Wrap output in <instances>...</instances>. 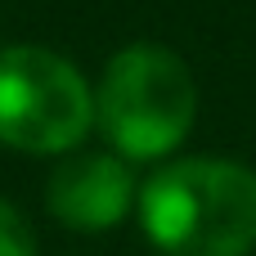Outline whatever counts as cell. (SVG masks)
<instances>
[{
  "label": "cell",
  "instance_id": "6da1fadb",
  "mask_svg": "<svg viewBox=\"0 0 256 256\" xmlns=\"http://www.w3.org/2000/svg\"><path fill=\"white\" fill-rule=\"evenodd\" d=\"M140 220L166 256H248L256 248V171L230 158H180L140 189Z\"/></svg>",
  "mask_w": 256,
  "mask_h": 256
},
{
  "label": "cell",
  "instance_id": "7a4b0ae2",
  "mask_svg": "<svg viewBox=\"0 0 256 256\" xmlns=\"http://www.w3.org/2000/svg\"><path fill=\"white\" fill-rule=\"evenodd\" d=\"M198 112V86L184 58L166 45H126L104 68L94 90V122L126 158L171 153Z\"/></svg>",
  "mask_w": 256,
  "mask_h": 256
},
{
  "label": "cell",
  "instance_id": "3957f363",
  "mask_svg": "<svg viewBox=\"0 0 256 256\" xmlns=\"http://www.w3.org/2000/svg\"><path fill=\"white\" fill-rule=\"evenodd\" d=\"M94 90L45 45L0 50V140L27 153H63L86 140Z\"/></svg>",
  "mask_w": 256,
  "mask_h": 256
},
{
  "label": "cell",
  "instance_id": "277c9868",
  "mask_svg": "<svg viewBox=\"0 0 256 256\" xmlns=\"http://www.w3.org/2000/svg\"><path fill=\"white\" fill-rule=\"evenodd\" d=\"M45 202L72 230H108V225H117L130 212V202H135V176H130V166L122 158L86 153V158L63 162L50 176Z\"/></svg>",
  "mask_w": 256,
  "mask_h": 256
},
{
  "label": "cell",
  "instance_id": "5b68a950",
  "mask_svg": "<svg viewBox=\"0 0 256 256\" xmlns=\"http://www.w3.org/2000/svg\"><path fill=\"white\" fill-rule=\"evenodd\" d=\"M0 256H36V238L32 225L0 198Z\"/></svg>",
  "mask_w": 256,
  "mask_h": 256
}]
</instances>
